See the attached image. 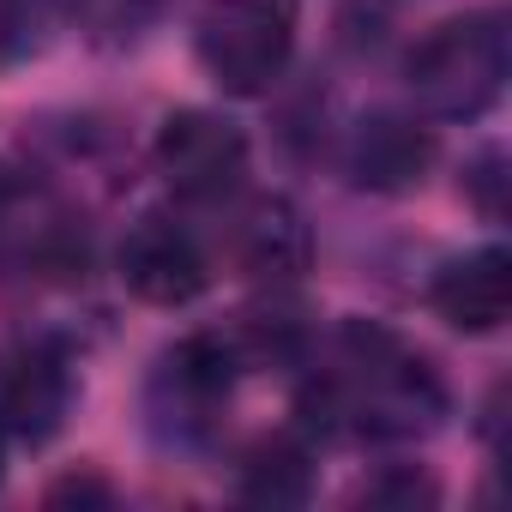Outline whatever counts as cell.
<instances>
[{
	"label": "cell",
	"instance_id": "obj_8",
	"mask_svg": "<svg viewBox=\"0 0 512 512\" xmlns=\"http://www.w3.org/2000/svg\"><path fill=\"white\" fill-rule=\"evenodd\" d=\"M79 398V374L61 338L31 332L0 350V434L13 446H49Z\"/></svg>",
	"mask_w": 512,
	"mask_h": 512
},
{
	"label": "cell",
	"instance_id": "obj_1",
	"mask_svg": "<svg viewBox=\"0 0 512 512\" xmlns=\"http://www.w3.org/2000/svg\"><path fill=\"white\" fill-rule=\"evenodd\" d=\"M296 416L302 434L350 440V446H404L446 422L452 392L440 368L404 344L392 326L344 320L332 338H314L296 362Z\"/></svg>",
	"mask_w": 512,
	"mask_h": 512
},
{
	"label": "cell",
	"instance_id": "obj_7",
	"mask_svg": "<svg viewBox=\"0 0 512 512\" xmlns=\"http://www.w3.org/2000/svg\"><path fill=\"white\" fill-rule=\"evenodd\" d=\"M115 278L145 308H187L211 290V247L175 211H145L115 247Z\"/></svg>",
	"mask_w": 512,
	"mask_h": 512
},
{
	"label": "cell",
	"instance_id": "obj_12",
	"mask_svg": "<svg viewBox=\"0 0 512 512\" xmlns=\"http://www.w3.org/2000/svg\"><path fill=\"white\" fill-rule=\"evenodd\" d=\"M235 494L253 506H302L314 494V446L308 434H272L241 458Z\"/></svg>",
	"mask_w": 512,
	"mask_h": 512
},
{
	"label": "cell",
	"instance_id": "obj_17",
	"mask_svg": "<svg viewBox=\"0 0 512 512\" xmlns=\"http://www.w3.org/2000/svg\"><path fill=\"white\" fill-rule=\"evenodd\" d=\"M49 506H115V488L97 470H73L49 488Z\"/></svg>",
	"mask_w": 512,
	"mask_h": 512
},
{
	"label": "cell",
	"instance_id": "obj_14",
	"mask_svg": "<svg viewBox=\"0 0 512 512\" xmlns=\"http://www.w3.org/2000/svg\"><path fill=\"white\" fill-rule=\"evenodd\" d=\"M55 13H61L55 0H0V67H7V61H25V55L43 43V25H49Z\"/></svg>",
	"mask_w": 512,
	"mask_h": 512
},
{
	"label": "cell",
	"instance_id": "obj_3",
	"mask_svg": "<svg viewBox=\"0 0 512 512\" xmlns=\"http://www.w3.org/2000/svg\"><path fill=\"white\" fill-rule=\"evenodd\" d=\"M296 37V0H205V13L193 19L199 73L223 97H266L296 61Z\"/></svg>",
	"mask_w": 512,
	"mask_h": 512
},
{
	"label": "cell",
	"instance_id": "obj_16",
	"mask_svg": "<svg viewBox=\"0 0 512 512\" xmlns=\"http://www.w3.org/2000/svg\"><path fill=\"white\" fill-rule=\"evenodd\" d=\"M368 500H398V506H434L440 500V488L416 470V464H392L386 476H374L368 482Z\"/></svg>",
	"mask_w": 512,
	"mask_h": 512
},
{
	"label": "cell",
	"instance_id": "obj_9",
	"mask_svg": "<svg viewBox=\"0 0 512 512\" xmlns=\"http://www.w3.org/2000/svg\"><path fill=\"white\" fill-rule=\"evenodd\" d=\"M223 260L235 272H247L253 284H296L314 260V235L296 199L284 193H247L241 205L229 199V223H223Z\"/></svg>",
	"mask_w": 512,
	"mask_h": 512
},
{
	"label": "cell",
	"instance_id": "obj_6",
	"mask_svg": "<svg viewBox=\"0 0 512 512\" xmlns=\"http://www.w3.org/2000/svg\"><path fill=\"white\" fill-rule=\"evenodd\" d=\"M157 175L181 205H229L247 181V133L217 109H175L157 127Z\"/></svg>",
	"mask_w": 512,
	"mask_h": 512
},
{
	"label": "cell",
	"instance_id": "obj_4",
	"mask_svg": "<svg viewBox=\"0 0 512 512\" xmlns=\"http://www.w3.org/2000/svg\"><path fill=\"white\" fill-rule=\"evenodd\" d=\"M241 356L229 344V332H187L181 344H169L145 380V422L163 446L199 452L217 440L235 380H241Z\"/></svg>",
	"mask_w": 512,
	"mask_h": 512
},
{
	"label": "cell",
	"instance_id": "obj_11",
	"mask_svg": "<svg viewBox=\"0 0 512 512\" xmlns=\"http://www.w3.org/2000/svg\"><path fill=\"white\" fill-rule=\"evenodd\" d=\"M428 308L464 338L500 332L512 314V253L488 241V247H470L458 260H446L428 284Z\"/></svg>",
	"mask_w": 512,
	"mask_h": 512
},
{
	"label": "cell",
	"instance_id": "obj_13",
	"mask_svg": "<svg viewBox=\"0 0 512 512\" xmlns=\"http://www.w3.org/2000/svg\"><path fill=\"white\" fill-rule=\"evenodd\" d=\"M55 7L97 43H127L139 37L157 13H163V0H55Z\"/></svg>",
	"mask_w": 512,
	"mask_h": 512
},
{
	"label": "cell",
	"instance_id": "obj_2",
	"mask_svg": "<svg viewBox=\"0 0 512 512\" xmlns=\"http://www.w3.org/2000/svg\"><path fill=\"white\" fill-rule=\"evenodd\" d=\"M512 73V37L500 13H458L404 55V91L422 121H482Z\"/></svg>",
	"mask_w": 512,
	"mask_h": 512
},
{
	"label": "cell",
	"instance_id": "obj_18",
	"mask_svg": "<svg viewBox=\"0 0 512 512\" xmlns=\"http://www.w3.org/2000/svg\"><path fill=\"white\" fill-rule=\"evenodd\" d=\"M0 470H7V434H0Z\"/></svg>",
	"mask_w": 512,
	"mask_h": 512
},
{
	"label": "cell",
	"instance_id": "obj_15",
	"mask_svg": "<svg viewBox=\"0 0 512 512\" xmlns=\"http://www.w3.org/2000/svg\"><path fill=\"white\" fill-rule=\"evenodd\" d=\"M464 193L476 199V211H482L488 223L506 217V151H500V145H482V151L464 163Z\"/></svg>",
	"mask_w": 512,
	"mask_h": 512
},
{
	"label": "cell",
	"instance_id": "obj_5",
	"mask_svg": "<svg viewBox=\"0 0 512 512\" xmlns=\"http://www.w3.org/2000/svg\"><path fill=\"white\" fill-rule=\"evenodd\" d=\"M85 266V217L19 169H0V272L67 278Z\"/></svg>",
	"mask_w": 512,
	"mask_h": 512
},
{
	"label": "cell",
	"instance_id": "obj_10",
	"mask_svg": "<svg viewBox=\"0 0 512 512\" xmlns=\"http://www.w3.org/2000/svg\"><path fill=\"white\" fill-rule=\"evenodd\" d=\"M440 145L434 127L422 115L404 109H368L350 133H344V175L368 193H410L428 181Z\"/></svg>",
	"mask_w": 512,
	"mask_h": 512
}]
</instances>
